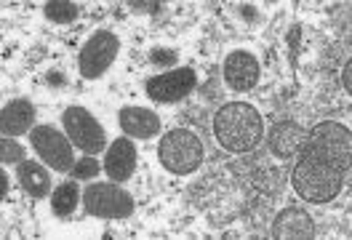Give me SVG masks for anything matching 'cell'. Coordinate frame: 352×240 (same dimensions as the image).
Instances as JSON below:
<instances>
[{"mask_svg":"<svg viewBox=\"0 0 352 240\" xmlns=\"http://www.w3.org/2000/svg\"><path fill=\"white\" fill-rule=\"evenodd\" d=\"M104 171L110 174L112 182H129L136 171V147H133L131 136H120L112 142L104 157Z\"/></svg>","mask_w":352,"mask_h":240,"instance_id":"cell-11","label":"cell"},{"mask_svg":"<svg viewBox=\"0 0 352 240\" xmlns=\"http://www.w3.org/2000/svg\"><path fill=\"white\" fill-rule=\"evenodd\" d=\"M157 157L166 166V171L176 176H187L198 171L203 163V142L198 133L187 131V129H174L160 139Z\"/></svg>","mask_w":352,"mask_h":240,"instance_id":"cell-3","label":"cell"},{"mask_svg":"<svg viewBox=\"0 0 352 240\" xmlns=\"http://www.w3.org/2000/svg\"><path fill=\"white\" fill-rule=\"evenodd\" d=\"M352 160V131L336 120H323L309 129L299 163L291 174L296 195L307 203H331L344 190Z\"/></svg>","mask_w":352,"mask_h":240,"instance_id":"cell-1","label":"cell"},{"mask_svg":"<svg viewBox=\"0 0 352 240\" xmlns=\"http://www.w3.org/2000/svg\"><path fill=\"white\" fill-rule=\"evenodd\" d=\"M19 184H22V190L27 193L30 197H45L48 195V190H51V176L45 171L43 163H35V160H22L19 163Z\"/></svg>","mask_w":352,"mask_h":240,"instance_id":"cell-15","label":"cell"},{"mask_svg":"<svg viewBox=\"0 0 352 240\" xmlns=\"http://www.w3.org/2000/svg\"><path fill=\"white\" fill-rule=\"evenodd\" d=\"M48 83H51V86H56V88H62L67 80H65V75H62V72H48Z\"/></svg>","mask_w":352,"mask_h":240,"instance_id":"cell-22","label":"cell"},{"mask_svg":"<svg viewBox=\"0 0 352 240\" xmlns=\"http://www.w3.org/2000/svg\"><path fill=\"white\" fill-rule=\"evenodd\" d=\"M24 160V150L16 144V142H11V136H3V142H0V163H6V166H19Z\"/></svg>","mask_w":352,"mask_h":240,"instance_id":"cell-18","label":"cell"},{"mask_svg":"<svg viewBox=\"0 0 352 240\" xmlns=\"http://www.w3.org/2000/svg\"><path fill=\"white\" fill-rule=\"evenodd\" d=\"M133 11H150V14H155V11H160V3H131Z\"/></svg>","mask_w":352,"mask_h":240,"instance_id":"cell-21","label":"cell"},{"mask_svg":"<svg viewBox=\"0 0 352 240\" xmlns=\"http://www.w3.org/2000/svg\"><path fill=\"white\" fill-rule=\"evenodd\" d=\"M262 78V67L259 59L248 51H232L224 59V83L232 91H251Z\"/></svg>","mask_w":352,"mask_h":240,"instance_id":"cell-9","label":"cell"},{"mask_svg":"<svg viewBox=\"0 0 352 240\" xmlns=\"http://www.w3.org/2000/svg\"><path fill=\"white\" fill-rule=\"evenodd\" d=\"M118 120L123 133L133 139H153L155 133H160V118L147 107H123Z\"/></svg>","mask_w":352,"mask_h":240,"instance_id":"cell-12","label":"cell"},{"mask_svg":"<svg viewBox=\"0 0 352 240\" xmlns=\"http://www.w3.org/2000/svg\"><path fill=\"white\" fill-rule=\"evenodd\" d=\"M78 197H80L78 184H72V182L56 187L54 195H51V208H54V214L59 219H69L75 214V208H78Z\"/></svg>","mask_w":352,"mask_h":240,"instance_id":"cell-16","label":"cell"},{"mask_svg":"<svg viewBox=\"0 0 352 240\" xmlns=\"http://www.w3.org/2000/svg\"><path fill=\"white\" fill-rule=\"evenodd\" d=\"M272 238L275 240H312L315 238V221L302 206H288L272 221Z\"/></svg>","mask_w":352,"mask_h":240,"instance_id":"cell-10","label":"cell"},{"mask_svg":"<svg viewBox=\"0 0 352 240\" xmlns=\"http://www.w3.org/2000/svg\"><path fill=\"white\" fill-rule=\"evenodd\" d=\"M83 206L91 217L99 219H129L133 214V195L118 184H88L83 193Z\"/></svg>","mask_w":352,"mask_h":240,"instance_id":"cell-4","label":"cell"},{"mask_svg":"<svg viewBox=\"0 0 352 240\" xmlns=\"http://www.w3.org/2000/svg\"><path fill=\"white\" fill-rule=\"evenodd\" d=\"M150 62L157 67H171L176 65V51L174 48H153L150 51Z\"/></svg>","mask_w":352,"mask_h":240,"instance_id":"cell-20","label":"cell"},{"mask_svg":"<svg viewBox=\"0 0 352 240\" xmlns=\"http://www.w3.org/2000/svg\"><path fill=\"white\" fill-rule=\"evenodd\" d=\"M198 86V75L192 67H176L163 75H155L147 80V96L160 102V105H174L182 102L192 94V88Z\"/></svg>","mask_w":352,"mask_h":240,"instance_id":"cell-8","label":"cell"},{"mask_svg":"<svg viewBox=\"0 0 352 240\" xmlns=\"http://www.w3.org/2000/svg\"><path fill=\"white\" fill-rule=\"evenodd\" d=\"M214 133L227 153H251L264 136L262 112L245 102H230L214 115Z\"/></svg>","mask_w":352,"mask_h":240,"instance_id":"cell-2","label":"cell"},{"mask_svg":"<svg viewBox=\"0 0 352 240\" xmlns=\"http://www.w3.org/2000/svg\"><path fill=\"white\" fill-rule=\"evenodd\" d=\"M30 144L38 153V157L48 163L54 171H72L75 168V155H72V144L69 136H65L62 131H56L54 126H35L30 131Z\"/></svg>","mask_w":352,"mask_h":240,"instance_id":"cell-6","label":"cell"},{"mask_svg":"<svg viewBox=\"0 0 352 240\" xmlns=\"http://www.w3.org/2000/svg\"><path fill=\"white\" fill-rule=\"evenodd\" d=\"M350 75H352V62H347V67H344V72H342V83H344V88H347V94L352 91Z\"/></svg>","mask_w":352,"mask_h":240,"instance_id":"cell-24","label":"cell"},{"mask_svg":"<svg viewBox=\"0 0 352 240\" xmlns=\"http://www.w3.org/2000/svg\"><path fill=\"white\" fill-rule=\"evenodd\" d=\"M305 136H307V131L296 120H280L272 129V133H270V150H272L275 157L288 160V157H294V155L299 153Z\"/></svg>","mask_w":352,"mask_h":240,"instance_id":"cell-14","label":"cell"},{"mask_svg":"<svg viewBox=\"0 0 352 240\" xmlns=\"http://www.w3.org/2000/svg\"><path fill=\"white\" fill-rule=\"evenodd\" d=\"M8 195V176H6V168H0V200H6Z\"/></svg>","mask_w":352,"mask_h":240,"instance_id":"cell-23","label":"cell"},{"mask_svg":"<svg viewBox=\"0 0 352 240\" xmlns=\"http://www.w3.org/2000/svg\"><path fill=\"white\" fill-rule=\"evenodd\" d=\"M43 11H45V17L56 24L75 22L78 14H80V8H78L75 3H69V0H51V3H45L43 6Z\"/></svg>","mask_w":352,"mask_h":240,"instance_id":"cell-17","label":"cell"},{"mask_svg":"<svg viewBox=\"0 0 352 240\" xmlns=\"http://www.w3.org/2000/svg\"><path fill=\"white\" fill-rule=\"evenodd\" d=\"M62 120H65V131L69 136V142L75 147H80L86 155H96L107 147L104 129L99 126V120L86 107H67Z\"/></svg>","mask_w":352,"mask_h":240,"instance_id":"cell-7","label":"cell"},{"mask_svg":"<svg viewBox=\"0 0 352 240\" xmlns=\"http://www.w3.org/2000/svg\"><path fill=\"white\" fill-rule=\"evenodd\" d=\"M35 107L30 99H14L0 112V131L3 136H22L35 126Z\"/></svg>","mask_w":352,"mask_h":240,"instance_id":"cell-13","label":"cell"},{"mask_svg":"<svg viewBox=\"0 0 352 240\" xmlns=\"http://www.w3.org/2000/svg\"><path fill=\"white\" fill-rule=\"evenodd\" d=\"M120 51V41L118 35L110 30H99L88 38L83 48H80V56H78V67H80V75L86 80H96L102 78L107 69L112 67L115 56Z\"/></svg>","mask_w":352,"mask_h":240,"instance_id":"cell-5","label":"cell"},{"mask_svg":"<svg viewBox=\"0 0 352 240\" xmlns=\"http://www.w3.org/2000/svg\"><path fill=\"white\" fill-rule=\"evenodd\" d=\"M102 171V166H99V160L94 157V155H86V157H80L78 163H75V168H72V174L75 179H94V176Z\"/></svg>","mask_w":352,"mask_h":240,"instance_id":"cell-19","label":"cell"}]
</instances>
